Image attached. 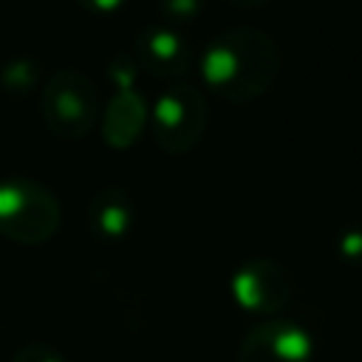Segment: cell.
I'll list each match as a JSON object with an SVG mask.
<instances>
[{"mask_svg":"<svg viewBox=\"0 0 362 362\" xmlns=\"http://www.w3.org/2000/svg\"><path fill=\"white\" fill-rule=\"evenodd\" d=\"M59 229V201L31 178L0 181V235L14 243H45Z\"/></svg>","mask_w":362,"mask_h":362,"instance_id":"cell-4","label":"cell"},{"mask_svg":"<svg viewBox=\"0 0 362 362\" xmlns=\"http://www.w3.org/2000/svg\"><path fill=\"white\" fill-rule=\"evenodd\" d=\"M339 255L348 263H362V232H345L339 238Z\"/></svg>","mask_w":362,"mask_h":362,"instance_id":"cell-13","label":"cell"},{"mask_svg":"<svg viewBox=\"0 0 362 362\" xmlns=\"http://www.w3.org/2000/svg\"><path fill=\"white\" fill-rule=\"evenodd\" d=\"M40 110L54 136L65 141L85 139L102 116L99 88L88 74L62 68L45 79V88L40 93Z\"/></svg>","mask_w":362,"mask_h":362,"instance_id":"cell-2","label":"cell"},{"mask_svg":"<svg viewBox=\"0 0 362 362\" xmlns=\"http://www.w3.org/2000/svg\"><path fill=\"white\" fill-rule=\"evenodd\" d=\"M238 362H311V337L294 322H260L243 334Z\"/></svg>","mask_w":362,"mask_h":362,"instance_id":"cell-6","label":"cell"},{"mask_svg":"<svg viewBox=\"0 0 362 362\" xmlns=\"http://www.w3.org/2000/svg\"><path fill=\"white\" fill-rule=\"evenodd\" d=\"M147 116H150V107L141 93H136L133 88L116 90L102 110V139L113 150H127L141 136Z\"/></svg>","mask_w":362,"mask_h":362,"instance_id":"cell-8","label":"cell"},{"mask_svg":"<svg viewBox=\"0 0 362 362\" xmlns=\"http://www.w3.org/2000/svg\"><path fill=\"white\" fill-rule=\"evenodd\" d=\"M136 59L141 62V68L147 74L167 79V82L184 79V74L195 62L189 40L173 28H164V25L144 28L136 37Z\"/></svg>","mask_w":362,"mask_h":362,"instance_id":"cell-7","label":"cell"},{"mask_svg":"<svg viewBox=\"0 0 362 362\" xmlns=\"http://www.w3.org/2000/svg\"><path fill=\"white\" fill-rule=\"evenodd\" d=\"M156 6L170 23H189L201 14L204 0H156Z\"/></svg>","mask_w":362,"mask_h":362,"instance_id":"cell-10","label":"cell"},{"mask_svg":"<svg viewBox=\"0 0 362 362\" xmlns=\"http://www.w3.org/2000/svg\"><path fill=\"white\" fill-rule=\"evenodd\" d=\"M76 3L90 14H116L124 6V0H76Z\"/></svg>","mask_w":362,"mask_h":362,"instance_id":"cell-14","label":"cell"},{"mask_svg":"<svg viewBox=\"0 0 362 362\" xmlns=\"http://www.w3.org/2000/svg\"><path fill=\"white\" fill-rule=\"evenodd\" d=\"M209 119V105L204 90L195 82L175 79L158 93L150 107L147 124L153 141L167 153H187L198 147Z\"/></svg>","mask_w":362,"mask_h":362,"instance_id":"cell-3","label":"cell"},{"mask_svg":"<svg viewBox=\"0 0 362 362\" xmlns=\"http://www.w3.org/2000/svg\"><path fill=\"white\" fill-rule=\"evenodd\" d=\"M280 48L260 28L221 31L201 57V76L206 88L223 102L246 105L263 96L280 74Z\"/></svg>","mask_w":362,"mask_h":362,"instance_id":"cell-1","label":"cell"},{"mask_svg":"<svg viewBox=\"0 0 362 362\" xmlns=\"http://www.w3.org/2000/svg\"><path fill=\"white\" fill-rule=\"evenodd\" d=\"M232 297L240 308L255 314H274L291 297L288 272L272 257H252L232 274Z\"/></svg>","mask_w":362,"mask_h":362,"instance_id":"cell-5","label":"cell"},{"mask_svg":"<svg viewBox=\"0 0 362 362\" xmlns=\"http://www.w3.org/2000/svg\"><path fill=\"white\" fill-rule=\"evenodd\" d=\"M85 221L93 238L99 240H122L130 226H133V204L130 195L119 187H105L99 192H93L88 209H85Z\"/></svg>","mask_w":362,"mask_h":362,"instance_id":"cell-9","label":"cell"},{"mask_svg":"<svg viewBox=\"0 0 362 362\" xmlns=\"http://www.w3.org/2000/svg\"><path fill=\"white\" fill-rule=\"evenodd\" d=\"M37 74H40L37 62H31V59H17V62H11V65L6 68L3 82H6L11 90H20V88H28L31 79H37Z\"/></svg>","mask_w":362,"mask_h":362,"instance_id":"cell-11","label":"cell"},{"mask_svg":"<svg viewBox=\"0 0 362 362\" xmlns=\"http://www.w3.org/2000/svg\"><path fill=\"white\" fill-rule=\"evenodd\" d=\"M229 6H238V8H257V6H263V3H269V0H226Z\"/></svg>","mask_w":362,"mask_h":362,"instance_id":"cell-15","label":"cell"},{"mask_svg":"<svg viewBox=\"0 0 362 362\" xmlns=\"http://www.w3.org/2000/svg\"><path fill=\"white\" fill-rule=\"evenodd\" d=\"M11 362H62V356L48 345H25L14 354Z\"/></svg>","mask_w":362,"mask_h":362,"instance_id":"cell-12","label":"cell"}]
</instances>
